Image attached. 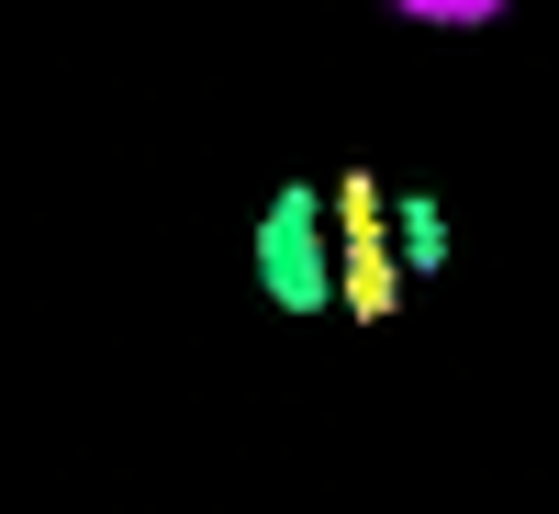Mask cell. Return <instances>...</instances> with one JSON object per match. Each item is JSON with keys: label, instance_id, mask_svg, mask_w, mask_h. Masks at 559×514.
Returning a JSON list of instances; mask_svg holds the SVG:
<instances>
[{"label": "cell", "instance_id": "cell-1", "mask_svg": "<svg viewBox=\"0 0 559 514\" xmlns=\"http://www.w3.org/2000/svg\"><path fill=\"white\" fill-rule=\"evenodd\" d=\"M258 291L280 313H324L336 302V202H324L313 179L269 191V213H258Z\"/></svg>", "mask_w": 559, "mask_h": 514}, {"label": "cell", "instance_id": "cell-2", "mask_svg": "<svg viewBox=\"0 0 559 514\" xmlns=\"http://www.w3.org/2000/svg\"><path fill=\"white\" fill-rule=\"evenodd\" d=\"M336 313L358 324H392L403 313V258H392V213H381V179H336Z\"/></svg>", "mask_w": 559, "mask_h": 514}, {"label": "cell", "instance_id": "cell-3", "mask_svg": "<svg viewBox=\"0 0 559 514\" xmlns=\"http://www.w3.org/2000/svg\"><path fill=\"white\" fill-rule=\"evenodd\" d=\"M392 258H403V268H448V213H437V191H403V202H392Z\"/></svg>", "mask_w": 559, "mask_h": 514}]
</instances>
